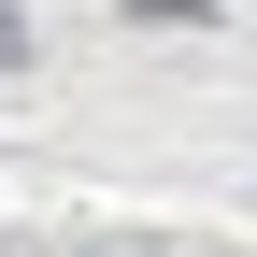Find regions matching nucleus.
I'll use <instances>...</instances> for the list:
<instances>
[{
  "label": "nucleus",
  "instance_id": "nucleus-1",
  "mask_svg": "<svg viewBox=\"0 0 257 257\" xmlns=\"http://www.w3.org/2000/svg\"><path fill=\"white\" fill-rule=\"evenodd\" d=\"M15 43H29V29H15V0H0V57H15Z\"/></svg>",
  "mask_w": 257,
  "mask_h": 257
}]
</instances>
